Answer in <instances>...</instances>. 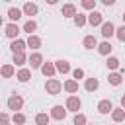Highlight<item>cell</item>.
<instances>
[{
  "instance_id": "cell-2",
  "label": "cell",
  "mask_w": 125,
  "mask_h": 125,
  "mask_svg": "<svg viewBox=\"0 0 125 125\" xmlns=\"http://www.w3.org/2000/svg\"><path fill=\"white\" fill-rule=\"evenodd\" d=\"M8 109H12L14 113H18L21 107H23V98L20 96V94H10V98H8Z\"/></svg>"
},
{
  "instance_id": "cell-3",
  "label": "cell",
  "mask_w": 125,
  "mask_h": 125,
  "mask_svg": "<svg viewBox=\"0 0 125 125\" xmlns=\"http://www.w3.org/2000/svg\"><path fill=\"white\" fill-rule=\"evenodd\" d=\"M86 23H90L92 27H100L104 23V14L98 12V10H92L88 16H86Z\"/></svg>"
},
{
  "instance_id": "cell-27",
  "label": "cell",
  "mask_w": 125,
  "mask_h": 125,
  "mask_svg": "<svg viewBox=\"0 0 125 125\" xmlns=\"http://www.w3.org/2000/svg\"><path fill=\"white\" fill-rule=\"evenodd\" d=\"M16 78H18V80H20V82H27V80H29V78H31V70H29V68H25V66H23V68H20V70H18V72H16Z\"/></svg>"
},
{
  "instance_id": "cell-25",
  "label": "cell",
  "mask_w": 125,
  "mask_h": 125,
  "mask_svg": "<svg viewBox=\"0 0 125 125\" xmlns=\"http://www.w3.org/2000/svg\"><path fill=\"white\" fill-rule=\"evenodd\" d=\"M105 64H107V68L111 70V72H115L119 66H121V61L117 59V57H113V55H109L107 57V61H105Z\"/></svg>"
},
{
  "instance_id": "cell-21",
  "label": "cell",
  "mask_w": 125,
  "mask_h": 125,
  "mask_svg": "<svg viewBox=\"0 0 125 125\" xmlns=\"http://www.w3.org/2000/svg\"><path fill=\"white\" fill-rule=\"evenodd\" d=\"M61 14H62V18H74L76 16V6L74 4H64L61 8Z\"/></svg>"
},
{
  "instance_id": "cell-14",
  "label": "cell",
  "mask_w": 125,
  "mask_h": 125,
  "mask_svg": "<svg viewBox=\"0 0 125 125\" xmlns=\"http://www.w3.org/2000/svg\"><path fill=\"white\" fill-rule=\"evenodd\" d=\"M39 70H41V74H43L45 78H53V76L57 74V72H55V64H53V62H49V61H47V62H43Z\"/></svg>"
},
{
  "instance_id": "cell-23",
  "label": "cell",
  "mask_w": 125,
  "mask_h": 125,
  "mask_svg": "<svg viewBox=\"0 0 125 125\" xmlns=\"http://www.w3.org/2000/svg\"><path fill=\"white\" fill-rule=\"evenodd\" d=\"M111 119H113L115 123L125 121V109H123V107H113V109H111Z\"/></svg>"
},
{
  "instance_id": "cell-8",
  "label": "cell",
  "mask_w": 125,
  "mask_h": 125,
  "mask_svg": "<svg viewBox=\"0 0 125 125\" xmlns=\"http://www.w3.org/2000/svg\"><path fill=\"white\" fill-rule=\"evenodd\" d=\"M27 62H29L31 68H41V64H43L45 61H43V55L37 51V53H31V55L27 57Z\"/></svg>"
},
{
  "instance_id": "cell-30",
  "label": "cell",
  "mask_w": 125,
  "mask_h": 125,
  "mask_svg": "<svg viewBox=\"0 0 125 125\" xmlns=\"http://www.w3.org/2000/svg\"><path fill=\"white\" fill-rule=\"evenodd\" d=\"M72 20H74V25H76V27H84V25H86V14L76 12V16H74Z\"/></svg>"
},
{
  "instance_id": "cell-31",
  "label": "cell",
  "mask_w": 125,
  "mask_h": 125,
  "mask_svg": "<svg viewBox=\"0 0 125 125\" xmlns=\"http://www.w3.org/2000/svg\"><path fill=\"white\" fill-rule=\"evenodd\" d=\"M88 123V117L84 115V113H74V119H72V125H86Z\"/></svg>"
},
{
  "instance_id": "cell-4",
  "label": "cell",
  "mask_w": 125,
  "mask_h": 125,
  "mask_svg": "<svg viewBox=\"0 0 125 125\" xmlns=\"http://www.w3.org/2000/svg\"><path fill=\"white\" fill-rule=\"evenodd\" d=\"M80 107H82V102H80L78 96H68V98H66V104H64V109H66V111L78 113Z\"/></svg>"
},
{
  "instance_id": "cell-33",
  "label": "cell",
  "mask_w": 125,
  "mask_h": 125,
  "mask_svg": "<svg viewBox=\"0 0 125 125\" xmlns=\"http://www.w3.org/2000/svg\"><path fill=\"white\" fill-rule=\"evenodd\" d=\"M82 8L84 10H96V0H82Z\"/></svg>"
},
{
  "instance_id": "cell-17",
  "label": "cell",
  "mask_w": 125,
  "mask_h": 125,
  "mask_svg": "<svg viewBox=\"0 0 125 125\" xmlns=\"http://www.w3.org/2000/svg\"><path fill=\"white\" fill-rule=\"evenodd\" d=\"M96 49H98V53H100V55H104V57H109L113 47H111V43H109V41H102V43H98V47H96Z\"/></svg>"
},
{
  "instance_id": "cell-22",
  "label": "cell",
  "mask_w": 125,
  "mask_h": 125,
  "mask_svg": "<svg viewBox=\"0 0 125 125\" xmlns=\"http://www.w3.org/2000/svg\"><path fill=\"white\" fill-rule=\"evenodd\" d=\"M82 47L88 49V51H90V49H96V47H98V39H96L94 35H86V37L82 39Z\"/></svg>"
},
{
  "instance_id": "cell-19",
  "label": "cell",
  "mask_w": 125,
  "mask_h": 125,
  "mask_svg": "<svg viewBox=\"0 0 125 125\" xmlns=\"http://www.w3.org/2000/svg\"><path fill=\"white\" fill-rule=\"evenodd\" d=\"M62 88H64V92H68V94H76V92H78V82L72 80V78H68V80L62 82Z\"/></svg>"
},
{
  "instance_id": "cell-6",
  "label": "cell",
  "mask_w": 125,
  "mask_h": 125,
  "mask_svg": "<svg viewBox=\"0 0 125 125\" xmlns=\"http://www.w3.org/2000/svg\"><path fill=\"white\" fill-rule=\"evenodd\" d=\"M100 29H102L104 41H109V37H113V33H115V25H113L111 21H104V23L100 25Z\"/></svg>"
},
{
  "instance_id": "cell-15",
  "label": "cell",
  "mask_w": 125,
  "mask_h": 125,
  "mask_svg": "<svg viewBox=\"0 0 125 125\" xmlns=\"http://www.w3.org/2000/svg\"><path fill=\"white\" fill-rule=\"evenodd\" d=\"M37 12H39V8H37L35 2H25L23 8H21V14L23 16H37Z\"/></svg>"
},
{
  "instance_id": "cell-24",
  "label": "cell",
  "mask_w": 125,
  "mask_h": 125,
  "mask_svg": "<svg viewBox=\"0 0 125 125\" xmlns=\"http://www.w3.org/2000/svg\"><path fill=\"white\" fill-rule=\"evenodd\" d=\"M35 29H37V21L35 20H27L21 27V31H25L27 35H35Z\"/></svg>"
},
{
  "instance_id": "cell-38",
  "label": "cell",
  "mask_w": 125,
  "mask_h": 125,
  "mask_svg": "<svg viewBox=\"0 0 125 125\" xmlns=\"http://www.w3.org/2000/svg\"><path fill=\"white\" fill-rule=\"evenodd\" d=\"M86 125H94V123H86Z\"/></svg>"
},
{
  "instance_id": "cell-26",
  "label": "cell",
  "mask_w": 125,
  "mask_h": 125,
  "mask_svg": "<svg viewBox=\"0 0 125 125\" xmlns=\"http://www.w3.org/2000/svg\"><path fill=\"white\" fill-rule=\"evenodd\" d=\"M107 82H109L111 86H121V82H123V74H121V72H109Z\"/></svg>"
},
{
  "instance_id": "cell-20",
  "label": "cell",
  "mask_w": 125,
  "mask_h": 125,
  "mask_svg": "<svg viewBox=\"0 0 125 125\" xmlns=\"http://www.w3.org/2000/svg\"><path fill=\"white\" fill-rule=\"evenodd\" d=\"M98 88H100V80L98 78H94V76L92 78H86V82H84V90L86 92H96Z\"/></svg>"
},
{
  "instance_id": "cell-10",
  "label": "cell",
  "mask_w": 125,
  "mask_h": 125,
  "mask_svg": "<svg viewBox=\"0 0 125 125\" xmlns=\"http://www.w3.org/2000/svg\"><path fill=\"white\" fill-rule=\"evenodd\" d=\"M25 47H29L33 53H37V51L41 49V37H39V35H29L27 41H25Z\"/></svg>"
},
{
  "instance_id": "cell-36",
  "label": "cell",
  "mask_w": 125,
  "mask_h": 125,
  "mask_svg": "<svg viewBox=\"0 0 125 125\" xmlns=\"http://www.w3.org/2000/svg\"><path fill=\"white\" fill-rule=\"evenodd\" d=\"M102 4H104V6H113L115 0H102Z\"/></svg>"
},
{
  "instance_id": "cell-35",
  "label": "cell",
  "mask_w": 125,
  "mask_h": 125,
  "mask_svg": "<svg viewBox=\"0 0 125 125\" xmlns=\"http://www.w3.org/2000/svg\"><path fill=\"white\" fill-rule=\"evenodd\" d=\"M12 121H10V115L6 113V111H2L0 113V125H10Z\"/></svg>"
},
{
  "instance_id": "cell-5",
  "label": "cell",
  "mask_w": 125,
  "mask_h": 125,
  "mask_svg": "<svg viewBox=\"0 0 125 125\" xmlns=\"http://www.w3.org/2000/svg\"><path fill=\"white\" fill-rule=\"evenodd\" d=\"M66 113H68V111L64 109V105L57 104V105H53V107H51V111H49V117H51V119H57V121H64Z\"/></svg>"
},
{
  "instance_id": "cell-1",
  "label": "cell",
  "mask_w": 125,
  "mask_h": 125,
  "mask_svg": "<svg viewBox=\"0 0 125 125\" xmlns=\"http://www.w3.org/2000/svg\"><path fill=\"white\" fill-rule=\"evenodd\" d=\"M61 90H62V82H61L59 78H47V82H45V92H47L49 96H57V94H61Z\"/></svg>"
},
{
  "instance_id": "cell-34",
  "label": "cell",
  "mask_w": 125,
  "mask_h": 125,
  "mask_svg": "<svg viewBox=\"0 0 125 125\" xmlns=\"http://www.w3.org/2000/svg\"><path fill=\"white\" fill-rule=\"evenodd\" d=\"M119 41H125V25H121V27H115V33H113Z\"/></svg>"
},
{
  "instance_id": "cell-32",
  "label": "cell",
  "mask_w": 125,
  "mask_h": 125,
  "mask_svg": "<svg viewBox=\"0 0 125 125\" xmlns=\"http://www.w3.org/2000/svg\"><path fill=\"white\" fill-rule=\"evenodd\" d=\"M70 72H72V80H76V82H78L80 78H84V74H86V72H84V68H80V66H78V68H74V70H70Z\"/></svg>"
},
{
  "instance_id": "cell-18",
  "label": "cell",
  "mask_w": 125,
  "mask_h": 125,
  "mask_svg": "<svg viewBox=\"0 0 125 125\" xmlns=\"http://www.w3.org/2000/svg\"><path fill=\"white\" fill-rule=\"evenodd\" d=\"M27 62V55L25 53H16L14 57H12V64L14 66H20V68H23V64Z\"/></svg>"
},
{
  "instance_id": "cell-11",
  "label": "cell",
  "mask_w": 125,
  "mask_h": 125,
  "mask_svg": "<svg viewBox=\"0 0 125 125\" xmlns=\"http://www.w3.org/2000/svg\"><path fill=\"white\" fill-rule=\"evenodd\" d=\"M10 51H12V55H16V53H25V41L23 39H14L12 43H10Z\"/></svg>"
},
{
  "instance_id": "cell-29",
  "label": "cell",
  "mask_w": 125,
  "mask_h": 125,
  "mask_svg": "<svg viewBox=\"0 0 125 125\" xmlns=\"http://www.w3.org/2000/svg\"><path fill=\"white\" fill-rule=\"evenodd\" d=\"M10 121H12V123H16V125H23V123L27 121V117H25L21 111H18V113H14V115L10 117Z\"/></svg>"
},
{
  "instance_id": "cell-16",
  "label": "cell",
  "mask_w": 125,
  "mask_h": 125,
  "mask_svg": "<svg viewBox=\"0 0 125 125\" xmlns=\"http://www.w3.org/2000/svg\"><path fill=\"white\" fill-rule=\"evenodd\" d=\"M21 10L20 8H16V6H10L8 8V18H10V23H16L18 20H21Z\"/></svg>"
},
{
  "instance_id": "cell-37",
  "label": "cell",
  "mask_w": 125,
  "mask_h": 125,
  "mask_svg": "<svg viewBox=\"0 0 125 125\" xmlns=\"http://www.w3.org/2000/svg\"><path fill=\"white\" fill-rule=\"evenodd\" d=\"M2 25H4V20H2V16H0V27H2Z\"/></svg>"
},
{
  "instance_id": "cell-12",
  "label": "cell",
  "mask_w": 125,
  "mask_h": 125,
  "mask_svg": "<svg viewBox=\"0 0 125 125\" xmlns=\"http://www.w3.org/2000/svg\"><path fill=\"white\" fill-rule=\"evenodd\" d=\"M111 109H113L111 100H100V102H98V113L107 115V113H111Z\"/></svg>"
},
{
  "instance_id": "cell-13",
  "label": "cell",
  "mask_w": 125,
  "mask_h": 125,
  "mask_svg": "<svg viewBox=\"0 0 125 125\" xmlns=\"http://www.w3.org/2000/svg\"><path fill=\"white\" fill-rule=\"evenodd\" d=\"M14 74H16V66L12 62H6L0 66V78H12Z\"/></svg>"
},
{
  "instance_id": "cell-9",
  "label": "cell",
  "mask_w": 125,
  "mask_h": 125,
  "mask_svg": "<svg viewBox=\"0 0 125 125\" xmlns=\"http://www.w3.org/2000/svg\"><path fill=\"white\" fill-rule=\"evenodd\" d=\"M53 64H55V72H59V74H68V72H70V62L64 61V59L55 61Z\"/></svg>"
},
{
  "instance_id": "cell-7",
  "label": "cell",
  "mask_w": 125,
  "mask_h": 125,
  "mask_svg": "<svg viewBox=\"0 0 125 125\" xmlns=\"http://www.w3.org/2000/svg\"><path fill=\"white\" fill-rule=\"evenodd\" d=\"M20 31H21V29H20V25H18V23H8V25L4 27V35H6L8 39H12V41H14V39H18Z\"/></svg>"
},
{
  "instance_id": "cell-28",
  "label": "cell",
  "mask_w": 125,
  "mask_h": 125,
  "mask_svg": "<svg viewBox=\"0 0 125 125\" xmlns=\"http://www.w3.org/2000/svg\"><path fill=\"white\" fill-rule=\"evenodd\" d=\"M49 121H51V117H49V113H45V111H39V113L35 115V123H37V125H49Z\"/></svg>"
}]
</instances>
